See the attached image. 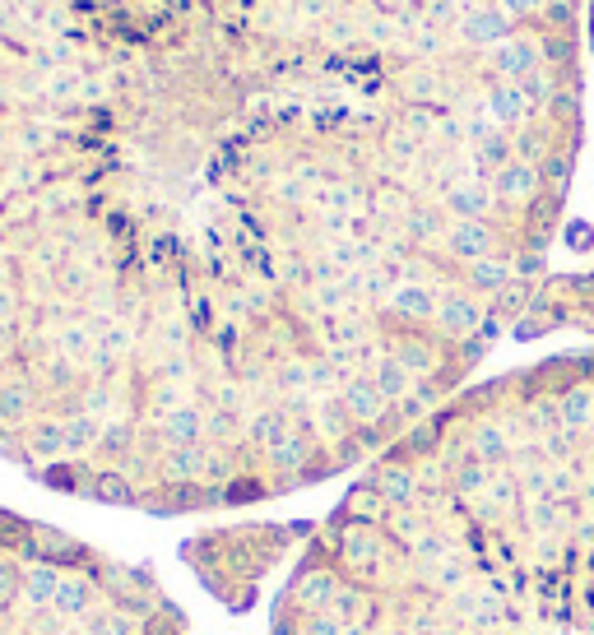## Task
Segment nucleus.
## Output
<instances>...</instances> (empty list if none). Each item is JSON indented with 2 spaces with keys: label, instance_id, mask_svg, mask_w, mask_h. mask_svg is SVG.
<instances>
[{
  "label": "nucleus",
  "instance_id": "nucleus-3",
  "mask_svg": "<svg viewBox=\"0 0 594 635\" xmlns=\"http://www.w3.org/2000/svg\"><path fill=\"white\" fill-rule=\"evenodd\" d=\"M501 6H506V14H511V19H534L543 0H501Z\"/></svg>",
  "mask_w": 594,
  "mask_h": 635
},
{
  "label": "nucleus",
  "instance_id": "nucleus-4",
  "mask_svg": "<svg viewBox=\"0 0 594 635\" xmlns=\"http://www.w3.org/2000/svg\"><path fill=\"white\" fill-rule=\"evenodd\" d=\"M465 6H478V0H465Z\"/></svg>",
  "mask_w": 594,
  "mask_h": 635
},
{
  "label": "nucleus",
  "instance_id": "nucleus-2",
  "mask_svg": "<svg viewBox=\"0 0 594 635\" xmlns=\"http://www.w3.org/2000/svg\"><path fill=\"white\" fill-rule=\"evenodd\" d=\"M0 635H191L140 566L0 506Z\"/></svg>",
  "mask_w": 594,
  "mask_h": 635
},
{
  "label": "nucleus",
  "instance_id": "nucleus-1",
  "mask_svg": "<svg viewBox=\"0 0 594 635\" xmlns=\"http://www.w3.org/2000/svg\"><path fill=\"white\" fill-rule=\"evenodd\" d=\"M270 635H594V353L381 450L302 538Z\"/></svg>",
  "mask_w": 594,
  "mask_h": 635
}]
</instances>
